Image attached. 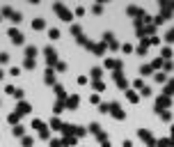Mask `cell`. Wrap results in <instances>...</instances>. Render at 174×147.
Here are the masks:
<instances>
[{"label":"cell","mask_w":174,"mask_h":147,"mask_svg":"<svg viewBox=\"0 0 174 147\" xmlns=\"http://www.w3.org/2000/svg\"><path fill=\"white\" fill-rule=\"evenodd\" d=\"M53 9H55L57 14H60V19H62V21H71V19H73V14H71V12H69L64 5H60V2H55V5H53Z\"/></svg>","instance_id":"cell-1"},{"label":"cell","mask_w":174,"mask_h":147,"mask_svg":"<svg viewBox=\"0 0 174 147\" xmlns=\"http://www.w3.org/2000/svg\"><path fill=\"white\" fill-rule=\"evenodd\" d=\"M9 39H12V44H23V32L21 30H16V28H9Z\"/></svg>","instance_id":"cell-2"},{"label":"cell","mask_w":174,"mask_h":147,"mask_svg":"<svg viewBox=\"0 0 174 147\" xmlns=\"http://www.w3.org/2000/svg\"><path fill=\"white\" fill-rule=\"evenodd\" d=\"M138 136H140V138H142V140H144V142H147V145H149V147H156V140H154V136H151V133H149V131H147V129H140V131H138Z\"/></svg>","instance_id":"cell-3"},{"label":"cell","mask_w":174,"mask_h":147,"mask_svg":"<svg viewBox=\"0 0 174 147\" xmlns=\"http://www.w3.org/2000/svg\"><path fill=\"white\" fill-rule=\"evenodd\" d=\"M44 55H46V62L51 64V67H53V64H57V51H55V48L48 46L46 51H44Z\"/></svg>","instance_id":"cell-4"},{"label":"cell","mask_w":174,"mask_h":147,"mask_svg":"<svg viewBox=\"0 0 174 147\" xmlns=\"http://www.w3.org/2000/svg\"><path fill=\"white\" fill-rule=\"evenodd\" d=\"M169 104H172V101H169V97H158V99H156V110H158V113H160V110H165V108H169Z\"/></svg>","instance_id":"cell-5"},{"label":"cell","mask_w":174,"mask_h":147,"mask_svg":"<svg viewBox=\"0 0 174 147\" xmlns=\"http://www.w3.org/2000/svg\"><path fill=\"white\" fill-rule=\"evenodd\" d=\"M112 117H117V120H124V110H122V106L119 104H110V110H108Z\"/></svg>","instance_id":"cell-6"},{"label":"cell","mask_w":174,"mask_h":147,"mask_svg":"<svg viewBox=\"0 0 174 147\" xmlns=\"http://www.w3.org/2000/svg\"><path fill=\"white\" fill-rule=\"evenodd\" d=\"M5 92H7V94H12V97H16V99H21V97H23V90H21V87H14V85H7Z\"/></svg>","instance_id":"cell-7"},{"label":"cell","mask_w":174,"mask_h":147,"mask_svg":"<svg viewBox=\"0 0 174 147\" xmlns=\"http://www.w3.org/2000/svg\"><path fill=\"white\" fill-rule=\"evenodd\" d=\"M156 147H174L172 138H163V140H156Z\"/></svg>","instance_id":"cell-8"},{"label":"cell","mask_w":174,"mask_h":147,"mask_svg":"<svg viewBox=\"0 0 174 147\" xmlns=\"http://www.w3.org/2000/svg\"><path fill=\"white\" fill-rule=\"evenodd\" d=\"M163 94H165V97H172V94H174V78L169 80L167 85H165V90H163Z\"/></svg>","instance_id":"cell-9"},{"label":"cell","mask_w":174,"mask_h":147,"mask_svg":"<svg viewBox=\"0 0 174 147\" xmlns=\"http://www.w3.org/2000/svg\"><path fill=\"white\" fill-rule=\"evenodd\" d=\"M18 115H25V113H30V104H25V101H21L18 104V110H16Z\"/></svg>","instance_id":"cell-10"},{"label":"cell","mask_w":174,"mask_h":147,"mask_svg":"<svg viewBox=\"0 0 174 147\" xmlns=\"http://www.w3.org/2000/svg\"><path fill=\"white\" fill-rule=\"evenodd\" d=\"M76 106H78V94H71L67 99V108H76Z\"/></svg>","instance_id":"cell-11"},{"label":"cell","mask_w":174,"mask_h":147,"mask_svg":"<svg viewBox=\"0 0 174 147\" xmlns=\"http://www.w3.org/2000/svg\"><path fill=\"white\" fill-rule=\"evenodd\" d=\"M44 80H46L48 85H51V83H55V71H53V69H48V71H46V76H44Z\"/></svg>","instance_id":"cell-12"},{"label":"cell","mask_w":174,"mask_h":147,"mask_svg":"<svg viewBox=\"0 0 174 147\" xmlns=\"http://www.w3.org/2000/svg\"><path fill=\"white\" fill-rule=\"evenodd\" d=\"M105 42H108V46H112V48H117V42H115V37H112V32H105Z\"/></svg>","instance_id":"cell-13"},{"label":"cell","mask_w":174,"mask_h":147,"mask_svg":"<svg viewBox=\"0 0 174 147\" xmlns=\"http://www.w3.org/2000/svg\"><path fill=\"white\" fill-rule=\"evenodd\" d=\"M126 97H128V101H131V104H135V101L140 99V97H138V92H133V90H128V92H126Z\"/></svg>","instance_id":"cell-14"},{"label":"cell","mask_w":174,"mask_h":147,"mask_svg":"<svg viewBox=\"0 0 174 147\" xmlns=\"http://www.w3.org/2000/svg\"><path fill=\"white\" fill-rule=\"evenodd\" d=\"M44 26H46V23H44V19H35V21H32V28H35V30H41Z\"/></svg>","instance_id":"cell-15"},{"label":"cell","mask_w":174,"mask_h":147,"mask_svg":"<svg viewBox=\"0 0 174 147\" xmlns=\"http://www.w3.org/2000/svg\"><path fill=\"white\" fill-rule=\"evenodd\" d=\"M154 78H156V83H167V76H165L163 71H158V74L154 76Z\"/></svg>","instance_id":"cell-16"},{"label":"cell","mask_w":174,"mask_h":147,"mask_svg":"<svg viewBox=\"0 0 174 147\" xmlns=\"http://www.w3.org/2000/svg\"><path fill=\"white\" fill-rule=\"evenodd\" d=\"M151 71H154L151 64H142V67H140V74H142V76H147V74H151Z\"/></svg>","instance_id":"cell-17"},{"label":"cell","mask_w":174,"mask_h":147,"mask_svg":"<svg viewBox=\"0 0 174 147\" xmlns=\"http://www.w3.org/2000/svg\"><path fill=\"white\" fill-rule=\"evenodd\" d=\"M12 133H14V136H23V133H25V129H23V126H18V124H16L14 129H12Z\"/></svg>","instance_id":"cell-18"},{"label":"cell","mask_w":174,"mask_h":147,"mask_svg":"<svg viewBox=\"0 0 174 147\" xmlns=\"http://www.w3.org/2000/svg\"><path fill=\"white\" fill-rule=\"evenodd\" d=\"M25 55H28V58H35V55H37V48L35 46H28L25 48Z\"/></svg>","instance_id":"cell-19"},{"label":"cell","mask_w":174,"mask_h":147,"mask_svg":"<svg viewBox=\"0 0 174 147\" xmlns=\"http://www.w3.org/2000/svg\"><path fill=\"white\" fill-rule=\"evenodd\" d=\"M160 53H163V58H165V60H169V58H172V48H169V46H165Z\"/></svg>","instance_id":"cell-20"},{"label":"cell","mask_w":174,"mask_h":147,"mask_svg":"<svg viewBox=\"0 0 174 147\" xmlns=\"http://www.w3.org/2000/svg\"><path fill=\"white\" fill-rule=\"evenodd\" d=\"M48 37H51V39H57V37H60V30H57V28H51V30H48Z\"/></svg>","instance_id":"cell-21"},{"label":"cell","mask_w":174,"mask_h":147,"mask_svg":"<svg viewBox=\"0 0 174 147\" xmlns=\"http://www.w3.org/2000/svg\"><path fill=\"white\" fill-rule=\"evenodd\" d=\"M32 145H35V140L30 136H23V147H32Z\"/></svg>","instance_id":"cell-22"},{"label":"cell","mask_w":174,"mask_h":147,"mask_svg":"<svg viewBox=\"0 0 174 147\" xmlns=\"http://www.w3.org/2000/svg\"><path fill=\"white\" fill-rule=\"evenodd\" d=\"M32 126H35V129H39V131H44V129H46L41 120H35V122H32Z\"/></svg>","instance_id":"cell-23"},{"label":"cell","mask_w":174,"mask_h":147,"mask_svg":"<svg viewBox=\"0 0 174 147\" xmlns=\"http://www.w3.org/2000/svg\"><path fill=\"white\" fill-rule=\"evenodd\" d=\"M55 94L60 97V99H64V87H62V85H55Z\"/></svg>","instance_id":"cell-24"},{"label":"cell","mask_w":174,"mask_h":147,"mask_svg":"<svg viewBox=\"0 0 174 147\" xmlns=\"http://www.w3.org/2000/svg\"><path fill=\"white\" fill-rule=\"evenodd\" d=\"M7 120H9V124H16V122H18V113H12Z\"/></svg>","instance_id":"cell-25"},{"label":"cell","mask_w":174,"mask_h":147,"mask_svg":"<svg viewBox=\"0 0 174 147\" xmlns=\"http://www.w3.org/2000/svg\"><path fill=\"white\" fill-rule=\"evenodd\" d=\"M51 126H53V129H62V124H60L57 117H53V120H51Z\"/></svg>","instance_id":"cell-26"},{"label":"cell","mask_w":174,"mask_h":147,"mask_svg":"<svg viewBox=\"0 0 174 147\" xmlns=\"http://www.w3.org/2000/svg\"><path fill=\"white\" fill-rule=\"evenodd\" d=\"M140 94H142V97H149V94H151V87H147V85H144V87L140 90Z\"/></svg>","instance_id":"cell-27"},{"label":"cell","mask_w":174,"mask_h":147,"mask_svg":"<svg viewBox=\"0 0 174 147\" xmlns=\"http://www.w3.org/2000/svg\"><path fill=\"white\" fill-rule=\"evenodd\" d=\"M101 74H103V71H101L99 67H94V69H92V76H94V78H101Z\"/></svg>","instance_id":"cell-28"},{"label":"cell","mask_w":174,"mask_h":147,"mask_svg":"<svg viewBox=\"0 0 174 147\" xmlns=\"http://www.w3.org/2000/svg\"><path fill=\"white\" fill-rule=\"evenodd\" d=\"M25 67H28V69L35 67V58H25Z\"/></svg>","instance_id":"cell-29"},{"label":"cell","mask_w":174,"mask_h":147,"mask_svg":"<svg viewBox=\"0 0 174 147\" xmlns=\"http://www.w3.org/2000/svg\"><path fill=\"white\" fill-rule=\"evenodd\" d=\"M9 74H12V76H21V67H12Z\"/></svg>","instance_id":"cell-30"},{"label":"cell","mask_w":174,"mask_h":147,"mask_svg":"<svg viewBox=\"0 0 174 147\" xmlns=\"http://www.w3.org/2000/svg\"><path fill=\"white\" fill-rule=\"evenodd\" d=\"M12 21H14V23L21 21V12H14V14H12Z\"/></svg>","instance_id":"cell-31"},{"label":"cell","mask_w":174,"mask_h":147,"mask_svg":"<svg viewBox=\"0 0 174 147\" xmlns=\"http://www.w3.org/2000/svg\"><path fill=\"white\" fill-rule=\"evenodd\" d=\"M158 115H160V117H163V120H165V122H167V120H169V117H172V115H169V110H163V113H158Z\"/></svg>","instance_id":"cell-32"},{"label":"cell","mask_w":174,"mask_h":147,"mask_svg":"<svg viewBox=\"0 0 174 147\" xmlns=\"http://www.w3.org/2000/svg\"><path fill=\"white\" fill-rule=\"evenodd\" d=\"M158 67H163V60H160V58L154 60V64H151V69H158Z\"/></svg>","instance_id":"cell-33"},{"label":"cell","mask_w":174,"mask_h":147,"mask_svg":"<svg viewBox=\"0 0 174 147\" xmlns=\"http://www.w3.org/2000/svg\"><path fill=\"white\" fill-rule=\"evenodd\" d=\"M122 51H124V53H131V51H133V46H131V44H124Z\"/></svg>","instance_id":"cell-34"},{"label":"cell","mask_w":174,"mask_h":147,"mask_svg":"<svg viewBox=\"0 0 174 147\" xmlns=\"http://www.w3.org/2000/svg\"><path fill=\"white\" fill-rule=\"evenodd\" d=\"M167 42H172V44H174V28L167 32Z\"/></svg>","instance_id":"cell-35"},{"label":"cell","mask_w":174,"mask_h":147,"mask_svg":"<svg viewBox=\"0 0 174 147\" xmlns=\"http://www.w3.org/2000/svg\"><path fill=\"white\" fill-rule=\"evenodd\" d=\"M7 60H9V55H7V53H0V62L5 64V62H7Z\"/></svg>","instance_id":"cell-36"},{"label":"cell","mask_w":174,"mask_h":147,"mask_svg":"<svg viewBox=\"0 0 174 147\" xmlns=\"http://www.w3.org/2000/svg\"><path fill=\"white\" fill-rule=\"evenodd\" d=\"M94 87H96V90H99V92H101V90H103V87H105V85H103V83H101V80H96V83H94Z\"/></svg>","instance_id":"cell-37"},{"label":"cell","mask_w":174,"mask_h":147,"mask_svg":"<svg viewBox=\"0 0 174 147\" xmlns=\"http://www.w3.org/2000/svg\"><path fill=\"white\" fill-rule=\"evenodd\" d=\"M135 87H138V90H142V87H144V83H142V78H138V80H135Z\"/></svg>","instance_id":"cell-38"},{"label":"cell","mask_w":174,"mask_h":147,"mask_svg":"<svg viewBox=\"0 0 174 147\" xmlns=\"http://www.w3.org/2000/svg\"><path fill=\"white\" fill-rule=\"evenodd\" d=\"M51 147H64V145H62V140H53V142H51Z\"/></svg>","instance_id":"cell-39"},{"label":"cell","mask_w":174,"mask_h":147,"mask_svg":"<svg viewBox=\"0 0 174 147\" xmlns=\"http://www.w3.org/2000/svg\"><path fill=\"white\" fill-rule=\"evenodd\" d=\"M124 147H133V142H131V140H124Z\"/></svg>","instance_id":"cell-40"},{"label":"cell","mask_w":174,"mask_h":147,"mask_svg":"<svg viewBox=\"0 0 174 147\" xmlns=\"http://www.w3.org/2000/svg\"><path fill=\"white\" fill-rule=\"evenodd\" d=\"M2 76H5V71H2V69H0V78H2Z\"/></svg>","instance_id":"cell-41"},{"label":"cell","mask_w":174,"mask_h":147,"mask_svg":"<svg viewBox=\"0 0 174 147\" xmlns=\"http://www.w3.org/2000/svg\"><path fill=\"white\" fill-rule=\"evenodd\" d=\"M172 140H174V126H172Z\"/></svg>","instance_id":"cell-42"}]
</instances>
